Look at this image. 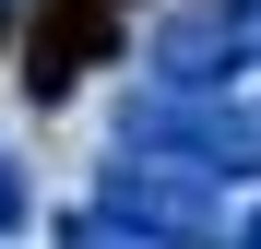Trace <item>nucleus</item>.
Segmentation results:
<instances>
[{"mask_svg": "<svg viewBox=\"0 0 261 249\" xmlns=\"http://www.w3.org/2000/svg\"><path fill=\"white\" fill-rule=\"evenodd\" d=\"M107 154L178 166L202 190H261V119L238 95H143V83H130L119 119H107Z\"/></svg>", "mask_w": 261, "mask_h": 249, "instance_id": "1", "label": "nucleus"}, {"mask_svg": "<svg viewBox=\"0 0 261 249\" xmlns=\"http://www.w3.org/2000/svg\"><path fill=\"white\" fill-rule=\"evenodd\" d=\"M24 214H36V202H24V166L0 154V237H24Z\"/></svg>", "mask_w": 261, "mask_h": 249, "instance_id": "6", "label": "nucleus"}, {"mask_svg": "<svg viewBox=\"0 0 261 249\" xmlns=\"http://www.w3.org/2000/svg\"><path fill=\"white\" fill-rule=\"evenodd\" d=\"M60 249H143V237H130V226H107L95 202H83V214H60Z\"/></svg>", "mask_w": 261, "mask_h": 249, "instance_id": "5", "label": "nucleus"}, {"mask_svg": "<svg viewBox=\"0 0 261 249\" xmlns=\"http://www.w3.org/2000/svg\"><path fill=\"white\" fill-rule=\"evenodd\" d=\"M226 12H238V24H249V36H261V0H226Z\"/></svg>", "mask_w": 261, "mask_h": 249, "instance_id": "8", "label": "nucleus"}, {"mask_svg": "<svg viewBox=\"0 0 261 249\" xmlns=\"http://www.w3.org/2000/svg\"><path fill=\"white\" fill-rule=\"evenodd\" d=\"M214 202H226V190L178 178V166H143V154H107L95 166V214L130 226L143 249H226V214H214Z\"/></svg>", "mask_w": 261, "mask_h": 249, "instance_id": "3", "label": "nucleus"}, {"mask_svg": "<svg viewBox=\"0 0 261 249\" xmlns=\"http://www.w3.org/2000/svg\"><path fill=\"white\" fill-rule=\"evenodd\" d=\"M119 36H130V0H36V24H24V95L60 107Z\"/></svg>", "mask_w": 261, "mask_h": 249, "instance_id": "4", "label": "nucleus"}, {"mask_svg": "<svg viewBox=\"0 0 261 249\" xmlns=\"http://www.w3.org/2000/svg\"><path fill=\"white\" fill-rule=\"evenodd\" d=\"M249 60H261V36L226 0H166L143 24V95H238Z\"/></svg>", "mask_w": 261, "mask_h": 249, "instance_id": "2", "label": "nucleus"}, {"mask_svg": "<svg viewBox=\"0 0 261 249\" xmlns=\"http://www.w3.org/2000/svg\"><path fill=\"white\" fill-rule=\"evenodd\" d=\"M226 249H261V202H249V214H238V226H226Z\"/></svg>", "mask_w": 261, "mask_h": 249, "instance_id": "7", "label": "nucleus"}]
</instances>
